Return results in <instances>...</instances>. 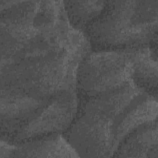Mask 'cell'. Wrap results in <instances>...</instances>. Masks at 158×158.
Returning <instances> with one entry per match:
<instances>
[{"instance_id": "3", "label": "cell", "mask_w": 158, "mask_h": 158, "mask_svg": "<svg viewBox=\"0 0 158 158\" xmlns=\"http://www.w3.org/2000/svg\"><path fill=\"white\" fill-rule=\"evenodd\" d=\"M131 69V49L89 52L77 68V94L90 97L133 81Z\"/></svg>"}, {"instance_id": "2", "label": "cell", "mask_w": 158, "mask_h": 158, "mask_svg": "<svg viewBox=\"0 0 158 158\" xmlns=\"http://www.w3.org/2000/svg\"><path fill=\"white\" fill-rule=\"evenodd\" d=\"M86 48H65L1 65V90L40 99L76 89L79 63L88 52Z\"/></svg>"}, {"instance_id": "9", "label": "cell", "mask_w": 158, "mask_h": 158, "mask_svg": "<svg viewBox=\"0 0 158 158\" xmlns=\"http://www.w3.org/2000/svg\"><path fill=\"white\" fill-rule=\"evenodd\" d=\"M157 45L131 49V79L146 93L157 98Z\"/></svg>"}, {"instance_id": "10", "label": "cell", "mask_w": 158, "mask_h": 158, "mask_svg": "<svg viewBox=\"0 0 158 158\" xmlns=\"http://www.w3.org/2000/svg\"><path fill=\"white\" fill-rule=\"evenodd\" d=\"M71 25L81 31L102 12L106 1H63Z\"/></svg>"}, {"instance_id": "4", "label": "cell", "mask_w": 158, "mask_h": 158, "mask_svg": "<svg viewBox=\"0 0 158 158\" xmlns=\"http://www.w3.org/2000/svg\"><path fill=\"white\" fill-rule=\"evenodd\" d=\"M114 120L90 104L79 101L77 115L62 135L79 157H112Z\"/></svg>"}, {"instance_id": "6", "label": "cell", "mask_w": 158, "mask_h": 158, "mask_svg": "<svg viewBox=\"0 0 158 158\" xmlns=\"http://www.w3.org/2000/svg\"><path fill=\"white\" fill-rule=\"evenodd\" d=\"M157 118V98L144 92L138 95L114 120L115 149L122 139L139 125Z\"/></svg>"}, {"instance_id": "1", "label": "cell", "mask_w": 158, "mask_h": 158, "mask_svg": "<svg viewBox=\"0 0 158 158\" xmlns=\"http://www.w3.org/2000/svg\"><path fill=\"white\" fill-rule=\"evenodd\" d=\"M158 0L107 1L83 32L94 51L157 44Z\"/></svg>"}, {"instance_id": "7", "label": "cell", "mask_w": 158, "mask_h": 158, "mask_svg": "<svg viewBox=\"0 0 158 158\" xmlns=\"http://www.w3.org/2000/svg\"><path fill=\"white\" fill-rule=\"evenodd\" d=\"M8 157H79L61 133H52L12 144Z\"/></svg>"}, {"instance_id": "8", "label": "cell", "mask_w": 158, "mask_h": 158, "mask_svg": "<svg viewBox=\"0 0 158 158\" xmlns=\"http://www.w3.org/2000/svg\"><path fill=\"white\" fill-rule=\"evenodd\" d=\"M157 119L141 124L127 134L112 157L158 158Z\"/></svg>"}, {"instance_id": "5", "label": "cell", "mask_w": 158, "mask_h": 158, "mask_svg": "<svg viewBox=\"0 0 158 158\" xmlns=\"http://www.w3.org/2000/svg\"><path fill=\"white\" fill-rule=\"evenodd\" d=\"M78 105L76 89L62 91L53 96L36 117L25 123L6 141L17 144L52 133L62 134L74 120Z\"/></svg>"}]
</instances>
